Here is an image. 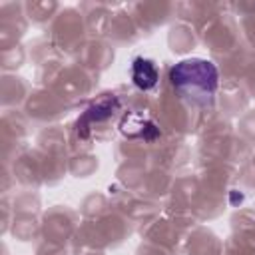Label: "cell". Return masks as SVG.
Here are the masks:
<instances>
[{
  "instance_id": "obj_1",
  "label": "cell",
  "mask_w": 255,
  "mask_h": 255,
  "mask_svg": "<svg viewBox=\"0 0 255 255\" xmlns=\"http://www.w3.org/2000/svg\"><path fill=\"white\" fill-rule=\"evenodd\" d=\"M169 80L181 96L191 98V102L195 104H205L215 94L219 74L213 62L189 58L177 62L169 70Z\"/></svg>"
},
{
  "instance_id": "obj_2",
  "label": "cell",
  "mask_w": 255,
  "mask_h": 255,
  "mask_svg": "<svg viewBox=\"0 0 255 255\" xmlns=\"http://www.w3.org/2000/svg\"><path fill=\"white\" fill-rule=\"evenodd\" d=\"M131 80L139 90H151L159 80V72L151 60L135 58L131 64Z\"/></svg>"
},
{
  "instance_id": "obj_3",
  "label": "cell",
  "mask_w": 255,
  "mask_h": 255,
  "mask_svg": "<svg viewBox=\"0 0 255 255\" xmlns=\"http://www.w3.org/2000/svg\"><path fill=\"white\" fill-rule=\"evenodd\" d=\"M120 128H122V133H124V135H129V137H145V139H149V137L145 135V129L157 131L155 126H153V122H149L147 118H143V116H139V114H129V116H126V118L122 120Z\"/></svg>"
}]
</instances>
